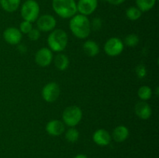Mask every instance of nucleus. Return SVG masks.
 Masks as SVG:
<instances>
[{
  "instance_id": "obj_18",
  "label": "nucleus",
  "mask_w": 159,
  "mask_h": 158,
  "mask_svg": "<svg viewBox=\"0 0 159 158\" xmlns=\"http://www.w3.org/2000/svg\"><path fill=\"white\" fill-rule=\"evenodd\" d=\"M20 2L21 0H0V5L6 12H13L19 8Z\"/></svg>"
},
{
  "instance_id": "obj_17",
  "label": "nucleus",
  "mask_w": 159,
  "mask_h": 158,
  "mask_svg": "<svg viewBox=\"0 0 159 158\" xmlns=\"http://www.w3.org/2000/svg\"><path fill=\"white\" fill-rule=\"evenodd\" d=\"M54 63L56 68L59 71H65L68 68L69 65V59L68 56L64 54H60L55 56L54 59Z\"/></svg>"
},
{
  "instance_id": "obj_29",
  "label": "nucleus",
  "mask_w": 159,
  "mask_h": 158,
  "mask_svg": "<svg viewBox=\"0 0 159 158\" xmlns=\"http://www.w3.org/2000/svg\"><path fill=\"white\" fill-rule=\"evenodd\" d=\"M74 158H88V157L84 154H78L76 155Z\"/></svg>"
},
{
  "instance_id": "obj_16",
  "label": "nucleus",
  "mask_w": 159,
  "mask_h": 158,
  "mask_svg": "<svg viewBox=\"0 0 159 158\" xmlns=\"http://www.w3.org/2000/svg\"><path fill=\"white\" fill-rule=\"evenodd\" d=\"M83 50L89 57H95L99 52V46L94 40H87L83 43Z\"/></svg>"
},
{
  "instance_id": "obj_3",
  "label": "nucleus",
  "mask_w": 159,
  "mask_h": 158,
  "mask_svg": "<svg viewBox=\"0 0 159 158\" xmlns=\"http://www.w3.org/2000/svg\"><path fill=\"white\" fill-rule=\"evenodd\" d=\"M52 8L55 13L63 19L71 18L78 12L75 0H53Z\"/></svg>"
},
{
  "instance_id": "obj_20",
  "label": "nucleus",
  "mask_w": 159,
  "mask_h": 158,
  "mask_svg": "<svg viewBox=\"0 0 159 158\" xmlns=\"http://www.w3.org/2000/svg\"><path fill=\"white\" fill-rule=\"evenodd\" d=\"M138 95L142 101H148L152 98V90L147 85H144L139 88L138 91Z\"/></svg>"
},
{
  "instance_id": "obj_14",
  "label": "nucleus",
  "mask_w": 159,
  "mask_h": 158,
  "mask_svg": "<svg viewBox=\"0 0 159 158\" xmlns=\"http://www.w3.org/2000/svg\"><path fill=\"white\" fill-rule=\"evenodd\" d=\"M134 112L140 119L144 120L148 119L152 115V108L145 101L138 102L134 106Z\"/></svg>"
},
{
  "instance_id": "obj_27",
  "label": "nucleus",
  "mask_w": 159,
  "mask_h": 158,
  "mask_svg": "<svg viewBox=\"0 0 159 158\" xmlns=\"http://www.w3.org/2000/svg\"><path fill=\"white\" fill-rule=\"evenodd\" d=\"M102 26V20L99 18L93 19V22L91 23V28H93L94 30H99Z\"/></svg>"
},
{
  "instance_id": "obj_4",
  "label": "nucleus",
  "mask_w": 159,
  "mask_h": 158,
  "mask_svg": "<svg viewBox=\"0 0 159 158\" xmlns=\"http://www.w3.org/2000/svg\"><path fill=\"white\" fill-rule=\"evenodd\" d=\"M20 14L24 20L34 23L39 17L40 6L35 0H26L22 5Z\"/></svg>"
},
{
  "instance_id": "obj_25",
  "label": "nucleus",
  "mask_w": 159,
  "mask_h": 158,
  "mask_svg": "<svg viewBox=\"0 0 159 158\" xmlns=\"http://www.w3.org/2000/svg\"><path fill=\"white\" fill-rule=\"evenodd\" d=\"M28 38L32 41H37L40 37V31L38 29L33 28L30 31L27 33Z\"/></svg>"
},
{
  "instance_id": "obj_23",
  "label": "nucleus",
  "mask_w": 159,
  "mask_h": 158,
  "mask_svg": "<svg viewBox=\"0 0 159 158\" xmlns=\"http://www.w3.org/2000/svg\"><path fill=\"white\" fill-rule=\"evenodd\" d=\"M139 43V37L134 33H131L127 35L124 38V43L128 46H135Z\"/></svg>"
},
{
  "instance_id": "obj_10",
  "label": "nucleus",
  "mask_w": 159,
  "mask_h": 158,
  "mask_svg": "<svg viewBox=\"0 0 159 158\" xmlns=\"http://www.w3.org/2000/svg\"><path fill=\"white\" fill-rule=\"evenodd\" d=\"M3 38L5 41L11 45H16L21 42L23 33L16 27H8L3 33Z\"/></svg>"
},
{
  "instance_id": "obj_26",
  "label": "nucleus",
  "mask_w": 159,
  "mask_h": 158,
  "mask_svg": "<svg viewBox=\"0 0 159 158\" xmlns=\"http://www.w3.org/2000/svg\"><path fill=\"white\" fill-rule=\"evenodd\" d=\"M135 71H136V74L140 79H142L147 75V69H146L145 66L144 64H139L137 66L136 69H135Z\"/></svg>"
},
{
  "instance_id": "obj_2",
  "label": "nucleus",
  "mask_w": 159,
  "mask_h": 158,
  "mask_svg": "<svg viewBox=\"0 0 159 158\" xmlns=\"http://www.w3.org/2000/svg\"><path fill=\"white\" fill-rule=\"evenodd\" d=\"M68 37L66 32L61 29H54L48 37V44L49 49L54 52L60 53L66 48Z\"/></svg>"
},
{
  "instance_id": "obj_21",
  "label": "nucleus",
  "mask_w": 159,
  "mask_h": 158,
  "mask_svg": "<svg viewBox=\"0 0 159 158\" xmlns=\"http://www.w3.org/2000/svg\"><path fill=\"white\" fill-rule=\"evenodd\" d=\"M141 14H142V12L138 7H134V6H131L126 10V16L132 21H135L141 18Z\"/></svg>"
},
{
  "instance_id": "obj_9",
  "label": "nucleus",
  "mask_w": 159,
  "mask_h": 158,
  "mask_svg": "<svg viewBox=\"0 0 159 158\" xmlns=\"http://www.w3.org/2000/svg\"><path fill=\"white\" fill-rule=\"evenodd\" d=\"M53 60V53L49 48L42 47L35 54V61L42 68L49 66Z\"/></svg>"
},
{
  "instance_id": "obj_22",
  "label": "nucleus",
  "mask_w": 159,
  "mask_h": 158,
  "mask_svg": "<svg viewBox=\"0 0 159 158\" xmlns=\"http://www.w3.org/2000/svg\"><path fill=\"white\" fill-rule=\"evenodd\" d=\"M65 136L69 143H75L79 138V132L75 127H71L67 130Z\"/></svg>"
},
{
  "instance_id": "obj_11",
  "label": "nucleus",
  "mask_w": 159,
  "mask_h": 158,
  "mask_svg": "<svg viewBox=\"0 0 159 158\" xmlns=\"http://www.w3.org/2000/svg\"><path fill=\"white\" fill-rule=\"evenodd\" d=\"M77 6V11L84 15H89L96 11L98 6L97 0H79Z\"/></svg>"
},
{
  "instance_id": "obj_13",
  "label": "nucleus",
  "mask_w": 159,
  "mask_h": 158,
  "mask_svg": "<svg viewBox=\"0 0 159 158\" xmlns=\"http://www.w3.org/2000/svg\"><path fill=\"white\" fill-rule=\"evenodd\" d=\"M93 139L94 143L101 147H105L111 142V136L107 130L104 129H99L96 130L93 135Z\"/></svg>"
},
{
  "instance_id": "obj_8",
  "label": "nucleus",
  "mask_w": 159,
  "mask_h": 158,
  "mask_svg": "<svg viewBox=\"0 0 159 158\" xmlns=\"http://www.w3.org/2000/svg\"><path fill=\"white\" fill-rule=\"evenodd\" d=\"M37 29L41 32H51L56 26L55 18L49 14H44L37 18Z\"/></svg>"
},
{
  "instance_id": "obj_15",
  "label": "nucleus",
  "mask_w": 159,
  "mask_h": 158,
  "mask_svg": "<svg viewBox=\"0 0 159 158\" xmlns=\"http://www.w3.org/2000/svg\"><path fill=\"white\" fill-rule=\"evenodd\" d=\"M112 136L115 142L122 143L129 136V129L125 125H118L113 129Z\"/></svg>"
},
{
  "instance_id": "obj_28",
  "label": "nucleus",
  "mask_w": 159,
  "mask_h": 158,
  "mask_svg": "<svg viewBox=\"0 0 159 158\" xmlns=\"http://www.w3.org/2000/svg\"><path fill=\"white\" fill-rule=\"evenodd\" d=\"M107 2H108L109 3L112 5H114V6H118V5L122 4L123 2L126 1V0H106Z\"/></svg>"
},
{
  "instance_id": "obj_5",
  "label": "nucleus",
  "mask_w": 159,
  "mask_h": 158,
  "mask_svg": "<svg viewBox=\"0 0 159 158\" xmlns=\"http://www.w3.org/2000/svg\"><path fill=\"white\" fill-rule=\"evenodd\" d=\"M82 109L76 105L67 107L62 113V120L64 124L70 127H75L82 120Z\"/></svg>"
},
{
  "instance_id": "obj_24",
  "label": "nucleus",
  "mask_w": 159,
  "mask_h": 158,
  "mask_svg": "<svg viewBox=\"0 0 159 158\" xmlns=\"http://www.w3.org/2000/svg\"><path fill=\"white\" fill-rule=\"evenodd\" d=\"M33 29V25L32 23L30 22L26 21V20H23L20 25V30L22 33L24 34H27L31 29Z\"/></svg>"
},
{
  "instance_id": "obj_1",
  "label": "nucleus",
  "mask_w": 159,
  "mask_h": 158,
  "mask_svg": "<svg viewBox=\"0 0 159 158\" xmlns=\"http://www.w3.org/2000/svg\"><path fill=\"white\" fill-rule=\"evenodd\" d=\"M69 28L75 37L79 39H85L91 33V23L86 15L78 14L71 18Z\"/></svg>"
},
{
  "instance_id": "obj_7",
  "label": "nucleus",
  "mask_w": 159,
  "mask_h": 158,
  "mask_svg": "<svg viewBox=\"0 0 159 158\" xmlns=\"http://www.w3.org/2000/svg\"><path fill=\"white\" fill-rule=\"evenodd\" d=\"M60 87L56 82H49L44 85L41 91L42 97L47 102H54L60 95Z\"/></svg>"
},
{
  "instance_id": "obj_12",
  "label": "nucleus",
  "mask_w": 159,
  "mask_h": 158,
  "mask_svg": "<svg viewBox=\"0 0 159 158\" xmlns=\"http://www.w3.org/2000/svg\"><path fill=\"white\" fill-rule=\"evenodd\" d=\"M65 130V125L62 121L58 119H53L46 125V131L52 136H58L61 135Z\"/></svg>"
},
{
  "instance_id": "obj_19",
  "label": "nucleus",
  "mask_w": 159,
  "mask_h": 158,
  "mask_svg": "<svg viewBox=\"0 0 159 158\" xmlns=\"http://www.w3.org/2000/svg\"><path fill=\"white\" fill-rule=\"evenodd\" d=\"M156 0H136L137 7L141 12H148L155 6Z\"/></svg>"
},
{
  "instance_id": "obj_6",
  "label": "nucleus",
  "mask_w": 159,
  "mask_h": 158,
  "mask_svg": "<svg viewBox=\"0 0 159 158\" xmlns=\"http://www.w3.org/2000/svg\"><path fill=\"white\" fill-rule=\"evenodd\" d=\"M124 42L118 37H111L107 40L104 45L105 53L110 57H116L123 52Z\"/></svg>"
}]
</instances>
